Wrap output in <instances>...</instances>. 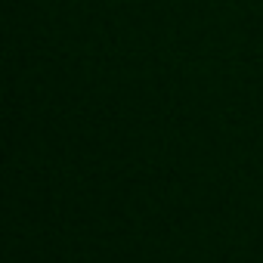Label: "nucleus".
<instances>
[]
</instances>
